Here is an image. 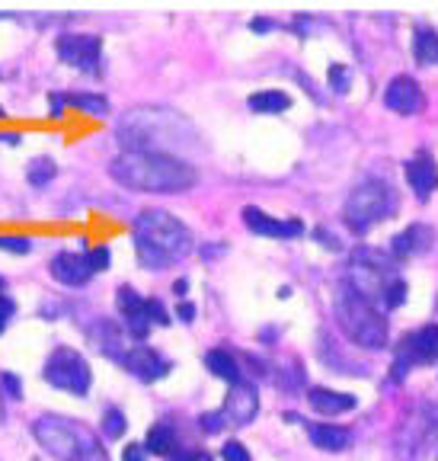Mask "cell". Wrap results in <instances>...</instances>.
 Wrapping results in <instances>:
<instances>
[{"mask_svg": "<svg viewBox=\"0 0 438 461\" xmlns=\"http://www.w3.org/2000/svg\"><path fill=\"white\" fill-rule=\"evenodd\" d=\"M109 176L122 189L147 195H176L186 193L199 180V170L186 158L157 151H122L109 164Z\"/></svg>", "mask_w": 438, "mask_h": 461, "instance_id": "obj_1", "label": "cell"}, {"mask_svg": "<svg viewBox=\"0 0 438 461\" xmlns=\"http://www.w3.org/2000/svg\"><path fill=\"white\" fill-rule=\"evenodd\" d=\"M131 244H135L138 263L144 269H170L180 259L189 257L192 250V230L186 221L164 209H144L138 212L135 224H131Z\"/></svg>", "mask_w": 438, "mask_h": 461, "instance_id": "obj_2", "label": "cell"}, {"mask_svg": "<svg viewBox=\"0 0 438 461\" xmlns=\"http://www.w3.org/2000/svg\"><path fill=\"white\" fill-rule=\"evenodd\" d=\"M195 144L192 125L183 119L176 109L166 106H138L119 119V144L125 151H157V154H176V144Z\"/></svg>", "mask_w": 438, "mask_h": 461, "instance_id": "obj_3", "label": "cell"}, {"mask_svg": "<svg viewBox=\"0 0 438 461\" xmlns=\"http://www.w3.org/2000/svg\"><path fill=\"white\" fill-rule=\"evenodd\" d=\"M333 311H336L339 330L359 343L362 349H384L388 346V321L374 302H368L353 282L345 279L333 292Z\"/></svg>", "mask_w": 438, "mask_h": 461, "instance_id": "obj_4", "label": "cell"}, {"mask_svg": "<svg viewBox=\"0 0 438 461\" xmlns=\"http://www.w3.org/2000/svg\"><path fill=\"white\" fill-rule=\"evenodd\" d=\"M39 448L58 461H109L103 442L84 423H74L58 413H45L32 423Z\"/></svg>", "mask_w": 438, "mask_h": 461, "instance_id": "obj_5", "label": "cell"}, {"mask_svg": "<svg viewBox=\"0 0 438 461\" xmlns=\"http://www.w3.org/2000/svg\"><path fill=\"white\" fill-rule=\"evenodd\" d=\"M397 212V193L390 183L384 180H365L349 193L343 205V221L355 230V234H365L371 224L384 221Z\"/></svg>", "mask_w": 438, "mask_h": 461, "instance_id": "obj_6", "label": "cell"}, {"mask_svg": "<svg viewBox=\"0 0 438 461\" xmlns=\"http://www.w3.org/2000/svg\"><path fill=\"white\" fill-rule=\"evenodd\" d=\"M45 384L55 391H65L71 397H86L94 388V368L86 362L84 353H77L74 346H58L42 366Z\"/></svg>", "mask_w": 438, "mask_h": 461, "instance_id": "obj_7", "label": "cell"}, {"mask_svg": "<svg viewBox=\"0 0 438 461\" xmlns=\"http://www.w3.org/2000/svg\"><path fill=\"white\" fill-rule=\"evenodd\" d=\"M55 51L58 61L74 71L84 74H100L103 65V39L94 32H61L55 39Z\"/></svg>", "mask_w": 438, "mask_h": 461, "instance_id": "obj_8", "label": "cell"}, {"mask_svg": "<svg viewBox=\"0 0 438 461\" xmlns=\"http://www.w3.org/2000/svg\"><path fill=\"white\" fill-rule=\"evenodd\" d=\"M438 359V324L419 327L416 333L400 343V353L394 362V378H403L413 366H432Z\"/></svg>", "mask_w": 438, "mask_h": 461, "instance_id": "obj_9", "label": "cell"}, {"mask_svg": "<svg viewBox=\"0 0 438 461\" xmlns=\"http://www.w3.org/2000/svg\"><path fill=\"white\" fill-rule=\"evenodd\" d=\"M115 308H119V321H122V333L131 339L144 343L151 337V321H147V298H141L131 285H119L115 292Z\"/></svg>", "mask_w": 438, "mask_h": 461, "instance_id": "obj_10", "label": "cell"}, {"mask_svg": "<svg viewBox=\"0 0 438 461\" xmlns=\"http://www.w3.org/2000/svg\"><path fill=\"white\" fill-rule=\"evenodd\" d=\"M49 273L55 282H61L65 288H84L86 282L94 279V267L86 250H61L49 259Z\"/></svg>", "mask_w": 438, "mask_h": 461, "instance_id": "obj_11", "label": "cell"}, {"mask_svg": "<svg viewBox=\"0 0 438 461\" xmlns=\"http://www.w3.org/2000/svg\"><path fill=\"white\" fill-rule=\"evenodd\" d=\"M119 366L129 368L135 378H141V382L154 384L160 382V378H166L170 375V359H166L164 353H157V349H151V346H135V349H125L122 356H119Z\"/></svg>", "mask_w": 438, "mask_h": 461, "instance_id": "obj_12", "label": "cell"}, {"mask_svg": "<svg viewBox=\"0 0 438 461\" xmlns=\"http://www.w3.org/2000/svg\"><path fill=\"white\" fill-rule=\"evenodd\" d=\"M244 224L253 234H259V238H273V240H295L304 234V224L298 221V218L282 221V218L266 215V212L256 209V205H246L244 209Z\"/></svg>", "mask_w": 438, "mask_h": 461, "instance_id": "obj_13", "label": "cell"}, {"mask_svg": "<svg viewBox=\"0 0 438 461\" xmlns=\"http://www.w3.org/2000/svg\"><path fill=\"white\" fill-rule=\"evenodd\" d=\"M256 413H259V391H256V384H250V382L234 384V388L228 391V401H224V407H221L224 423L246 426V423H253V420H256Z\"/></svg>", "mask_w": 438, "mask_h": 461, "instance_id": "obj_14", "label": "cell"}, {"mask_svg": "<svg viewBox=\"0 0 438 461\" xmlns=\"http://www.w3.org/2000/svg\"><path fill=\"white\" fill-rule=\"evenodd\" d=\"M384 106L394 109L397 115H419L425 109L423 86L413 77H407V74H400V77L390 80L388 90H384Z\"/></svg>", "mask_w": 438, "mask_h": 461, "instance_id": "obj_15", "label": "cell"}, {"mask_svg": "<svg viewBox=\"0 0 438 461\" xmlns=\"http://www.w3.org/2000/svg\"><path fill=\"white\" fill-rule=\"evenodd\" d=\"M403 173H407V183H410V189L416 193V199L425 202L438 189V164L425 151L416 154L413 160H407Z\"/></svg>", "mask_w": 438, "mask_h": 461, "instance_id": "obj_16", "label": "cell"}, {"mask_svg": "<svg viewBox=\"0 0 438 461\" xmlns=\"http://www.w3.org/2000/svg\"><path fill=\"white\" fill-rule=\"evenodd\" d=\"M308 401H310V407H314V413H320V417H343V413L355 411L359 397L317 384V388H308Z\"/></svg>", "mask_w": 438, "mask_h": 461, "instance_id": "obj_17", "label": "cell"}, {"mask_svg": "<svg viewBox=\"0 0 438 461\" xmlns=\"http://www.w3.org/2000/svg\"><path fill=\"white\" fill-rule=\"evenodd\" d=\"M308 439L324 452H343L353 442V429L349 426H336V423H304Z\"/></svg>", "mask_w": 438, "mask_h": 461, "instance_id": "obj_18", "label": "cell"}, {"mask_svg": "<svg viewBox=\"0 0 438 461\" xmlns=\"http://www.w3.org/2000/svg\"><path fill=\"white\" fill-rule=\"evenodd\" d=\"M432 247V230L425 224H410L407 230H400L394 240H390V253L394 257H419Z\"/></svg>", "mask_w": 438, "mask_h": 461, "instance_id": "obj_19", "label": "cell"}, {"mask_svg": "<svg viewBox=\"0 0 438 461\" xmlns=\"http://www.w3.org/2000/svg\"><path fill=\"white\" fill-rule=\"evenodd\" d=\"M90 337H94V343L100 346V353H106L109 359L119 362V356L125 353L122 327H115L112 321H106V317H100V321H94V324H90Z\"/></svg>", "mask_w": 438, "mask_h": 461, "instance_id": "obj_20", "label": "cell"}, {"mask_svg": "<svg viewBox=\"0 0 438 461\" xmlns=\"http://www.w3.org/2000/svg\"><path fill=\"white\" fill-rule=\"evenodd\" d=\"M205 368H209V372L215 375V378L228 382L230 388L244 382V378H240V362L234 359V356H230L228 349H209V353H205Z\"/></svg>", "mask_w": 438, "mask_h": 461, "instance_id": "obj_21", "label": "cell"}, {"mask_svg": "<svg viewBox=\"0 0 438 461\" xmlns=\"http://www.w3.org/2000/svg\"><path fill=\"white\" fill-rule=\"evenodd\" d=\"M173 448H176V429H173V423L170 420L154 423L151 429H147V436H144V452L166 458V455H173Z\"/></svg>", "mask_w": 438, "mask_h": 461, "instance_id": "obj_22", "label": "cell"}, {"mask_svg": "<svg viewBox=\"0 0 438 461\" xmlns=\"http://www.w3.org/2000/svg\"><path fill=\"white\" fill-rule=\"evenodd\" d=\"M246 106L253 113H263V115H279V113H288L291 109V96L285 90H259L246 100Z\"/></svg>", "mask_w": 438, "mask_h": 461, "instance_id": "obj_23", "label": "cell"}, {"mask_svg": "<svg viewBox=\"0 0 438 461\" xmlns=\"http://www.w3.org/2000/svg\"><path fill=\"white\" fill-rule=\"evenodd\" d=\"M58 176V164L51 154H36V158L26 164V183L32 189H45L51 186V180Z\"/></svg>", "mask_w": 438, "mask_h": 461, "instance_id": "obj_24", "label": "cell"}, {"mask_svg": "<svg viewBox=\"0 0 438 461\" xmlns=\"http://www.w3.org/2000/svg\"><path fill=\"white\" fill-rule=\"evenodd\" d=\"M65 106L67 109H77V113H86V115H106L109 113V100L100 94H86V90H71L65 94Z\"/></svg>", "mask_w": 438, "mask_h": 461, "instance_id": "obj_25", "label": "cell"}, {"mask_svg": "<svg viewBox=\"0 0 438 461\" xmlns=\"http://www.w3.org/2000/svg\"><path fill=\"white\" fill-rule=\"evenodd\" d=\"M413 51H416L419 65H438V32L435 29L419 26L413 36Z\"/></svg>", "mask_w": 438, "mask_h": 461, "instance_id": "obj_26", "label": "cell"}, {"mask_svg": "<svg viewBox=\"0 0 438 461\" xmlns=\"http://www.w3.org/2000/svg\"><path fill=\"white\" fill-rule=\"evenodd\" d=\"M103 439H122L125 432H129V417H125L119 407H109L106 413H103Z\"/></svg>", "mask_w": 438, "mask_h": 461, "instance_id": "obj_27", "label": "cell"}, {"mask_svg": "<svg viewBox=\"0 0 438 461\" xmlns=\"http://www.w3.org/2000/svg\"><path fill=\"white\" fill-rule=\"evenodd\" d=\"M326 80H330V90L339 96H345L349 90H353V71L345 65H330V71H326Z\"/></svg>", "mask_w": 438, "mask_h": 461, "instance_id": "obj_28", "label": "cell"}, {"mask_svg": "<svg viewBox=\"0 0 438 461\" xmlns=\"http://www.w3.org/2000/svg\"><path fill=\"white\" fill-rule=\"evenodd\" d=\"M403 298H407V282H403L400 276H397V279H390L388 288H384L381 304L388 311H394V308H400V304H403Z\"/></svg>", "mask_w": 438, "mask_h": 461, "instance_id": "obj_29", "label": "cell"}, {"mask_svg": "<svg viewBox=\"0 0 438 461\" xmlns=\"http://www.w3.org/2000/svg\"><path fill=\"white\" fill-rule=\"evenodd\" d=\"M32 240L29 238H20V234H0V250L4 253H13V257H26L32 253Z\"/></svg>", "mask_w": 438, "mask_h": 461, "instance_id": "obj_30", "label": "cell"}, {"mask_svg": "<svg viewBox=\"0 0 438 461\" xmlns=\"http://www.w3.org/2000/svg\"><path fill=\"white\" fill-rule=\"evenodd\" d=\"M0 394H7L10 401H22V382H20V375L0 372Z\"/></svg>", "mask_w": 438, "mask_h": 461, "instance_id": "obj_31", "label": "cell"}, {"mask_svg": "<svg viewBox=\"0 0 438 461\" xmlns=\"http://www.w3.org/2000/svg\"><path fill=\"white\" fill-rule=\"evenodd\" d=\"M86 257H90L94 273H106V269L112 267V250H109V247H94V250H86Z\"/></svg>", "mask_w": 438, "mask_h": 461, "instance_id": "obj_32", "label": "cell"}, {"mask_svg": "<svg viewBox=\"0 0 438 461\" xmlns=\"http://www.w3.org/2000/svg\"><path fill=\"white\" fill-rule=\"evenodd\" d=\"M221 458L224 461H253L250 452H246V446H244V442H237V439L224 442V446H221Z\"/></svg>", "mask_w": 438, "mask_h": 461, "instance_id": "obj_33", "label": "cell"}, {"mask_svg": "<svg viewBox=\"0 0 438 461\" xmlns=\"http://www.w3.org/2000/svg\"><path fill=\"white\" fill-rule=\"evenodd\" d=\"M13 317H16V302L10 295H0V337L13 324Z\"/></svg>", "mask_w": 438, "mask_h": 461, "instance_id": "obj_34", "label": "cell"}, {"mask_svg": "<svg viewBox=\"0 0 438 461\" xmlns=\"http://www.w3.org/2000/svg\"><path fill=\"white\" fill-rule=\"evenodd\" d=\"M147 321H151V327H166L170 324V314L164 311V304L157 302V298H147Z\"/></svg>", "mask_w": 438, "mask_h": 461, "instance_id": "obj_35", "label": "cell"}, {"mask_svg": "<svg viewBox=\"0 0 438 461\" xmlns=\"http://www.w3.org/2000/svg\"><path fill=\"white\" fill-rule=\"evenodd\" d=\"M199 426H201L205 432H221L228 423H224L221 411H215V413H205V417H199Z\"/></svg>", "mask_w": 438, "mask_h": 461, "instance_id": "obj_36", "label": "cell"}, {"mask_svg": "<svg viewBox=\"0 0 438 461\" xmlns=\"http://www.w3.org/2000/svg\"><path fill=\"white\" fill-rule=\"evenodd\" d=\"M122 461H147V452H144V446H138V442H129V446L122 448Z\"/></svg>", "mask_w": 438, "mask_h": 461, "instance_id": "obj_37", "label": "cell"}, {"mask_svg": "<svg viewBox=\"0 0 438 461\" xmlns=\"http://www.w3.org/2000/svg\"><path fill=\"white\" fill-rule=\"evenodd\" d=\"M176 317H180L183 324H192V321H195V304H192V302H186V298H183V302L176 304Z\"/></svg>", "mask_w": 438, "mask_h": 461, "instance_id": "obj_38", "label": "cell"}, {"mask_svg": "<svg viewBox=\"0 0 438 461\" xmlns=\"http://www.w3.org/2000/svg\"><path fill=\"white\" fill-rule=\"evenodd\" d=\"M65 94H51L49 96V113H51V119H61V113H65Z\"/></svg>", "mask_w": 438, "mask_h": 461, "instance_id": "obj_39", "label": "cell"}, {"mask_svg": "<svg viewBox=\"0 0 438 461\" xmlns=\"http://www.w3.org/2000/svg\"><path fill=\"white\" fill-rule=\"evenodd\" d=\"M273 26H275V23H273V20H266V16H256V20L250 23V29H253V32H259V36H266V32H273Z\"/></svg>", "mask_w": 438, "mask_h": 461, "instance_id": "obj_40", "label": "cell"}, {"mask_svg": "<svg viewBox=\"0 0 438 461\" xmlns=\"http://www.w3.org/2000/svg\"><path fill=\"white\" fill-rule=\"evenodd\" d=\"M314 238L320 240V244H324L326 250H339V240H336V238H330V234H326L324 228H317V230H314Z\"/></svg>", "mask_w": 438, "mask_h": 461, "instance_id": "obj_41", "label": "cell"}, {"mask_svg": "<svg viewBox=\"0 0 438 461\" xmlns=\"http://www.w3.org/2000/svg\"><path fill=\"white\" fill-rule=\"evenodd\" d=\"M173 461H211V455L209 452H183V455H176Z\"/></svg>", "mask_w": 438, "mask_h": 461, "instance_id": "obj_42", "label": "cell"}, {"mask_svg": "<svg viewBox=\"0 0 438 461\" xmlns=\"http://www.w3.org/2000/svg\"><path fill=\"white\" fill-rule=\"evenodd\" d=\"M173 292H176V298H186V292H189V279H176V282H173Z\"/></svg>", "mask_w": 438, "mask_h": 461, "instance_id": "obj_43", "label": "cell"}, {"mask_svg": "<svg viewBox=\"0 0 438 461\" xmlns=\"http://www.w3.org/2000/svg\"><path fill=\"white\" fill-rule=\"evenodd\" d=\"M0 141H4V144H20V135H4V131H0Z\"/></svg>", "mask_w": 438, "mask_h": 461, "instance_id": "obj_44", "label": "cell"}, {"mask_svg": "<svg viewBox=\"0 0 438 461\" xmlns=\"http://www.w3.org/2000/svg\"><path fill=\"white\" fill-rule=\"evenodd\" d=\"M4 288H7V279H4V276H0V295H4Z\"/></svg>", "mask_w": 438, "mask_h": 461, "instance_id": "obj_45", "label": "cell"}, {"mask_svg": "<svg viewBox=\"0 0 438 461\" xmlns=\"http://www.w3.org/2000/svg\"><path fill=\"white\" fill-rule=\"evenodd\" d=\"M4 420H7V413H4V403H0V423H4Z\"/></svg>", "mask_w": 438, "mask_h": 461, "instance_id": "obj_46", "label": "cell"}, {"mask_svg": "<svg viewBox=\"0 0 438 461\" xmlns=\"http://www.w3.org/2000/svg\"><path fill=\"white\" fill-rule=\"evenodd\" d=\"M4 115H7V109H4V106H0V119H4Z\"/></svg>", "mask_w": 438, "mask_h": 461, "instance_id": "obj_47", "label": "cell"}]
</instances>
